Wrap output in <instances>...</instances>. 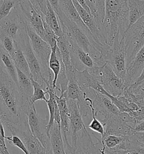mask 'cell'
I'll list each match as a JSON object with an SVG mask.
<instances>
[{
  "mask_svg": "<svg viewBox=\"0 0 144 154\" xmlns=\"http://www.w3.org/2000/svg\"><path fill=\"white\" fill-rule=\"evenodd\" d=\"M29 98L22 94L0 64V118L3 124L19 122L26 114L25 106Z\"/></svg>",
  "mask_w": 144,
  "mask_h": 154,
  "instance_id": "cell-1",
  "label": "cell"
},
{
  "mask_svg": "<svg viewBox=\"0 0 144 154\" xmlns=\"http://www.w3.org/2000/svg\"><path fill=\"white\" fill-rule=\"evenodd\" d=\"M128 28L127 0H105L103 31L108 45H112L118 34L123 36Z\"/></svg>",
  "mask_w": 144,
  "mask_h": 154,
  "instance_id": "cell-2",
  "label": "cell"
},
{
  "mask_svg": "<svg viewBox=\"0 0 144 154\" xmlns=\"http://www.w3.org/2000/svg\"><path fill=\"white\" fill-rule=\"evenodd\" d=\"M56 13L64 33L70 41L88 53L94 59L97 66L101 67L107 63L101 52L93 45L89 37L82 28L68 18L60 9Z\"/></svg>",
  "mask_w": 144,
  "mask_h": 154,
  "instance_id": "cell-3",
  "label": "cell"
},
{
  "mask_svg": "<svg viewBox=\"0 0 144 154\" xmlns=\"http://www.w3.org/2000/svg\"><path fill=\"white\" fill-rule=\"evenodd\" d=\"M4 124L12 135L18 136L22 140L29 154H47L45 147L32 132L27 114L24 115L18 122H4Z\"/></svg>",
  "mask_w": 144,
  "mask_h": 154,
  "instance_id": "cell-4",
  "label": "cell"
},
{
  "mask_svg": "<svg viewBox=\"0 0 144 154\" xmlns=\"http://www.w3.org/2000/svg\"><path fill=\"white\" fill-rule=\"evenodd\" d=\"M88 71L96 77L105 91L114 97L121 95L127 88L124 81L117 75L108 63Z\"/></svg>",
  "mask_w": 144,
  "mask_h": 154,
  "instance_id": "cell-5",
  "label": "cell"
},
{
  "mask_svg": "<svg viewBox=\"0 0 144 154\" xmlns=\"http://www.w3.org/2000/svg\"><path fill=\"white\" fill-rule=\"evenodd\" d=\"M25 111L32 132L45 147L46 153L52 154L47 128L49 119H43L40 116L36 111L35 104L32 103L30 98L27 100L25 106Z\"/></svg>",
  "mask_w": 144,
  "mask_h": 154,
  "instance_id": "cell-6",
  "label": "cell"
},
{
  "mask_svg": "<svg viewBox=\"0 0 144 154\" xmlns=\"http://www.w3.org/2000/svg\"><path fill=\"white\" fill-rule=\"evenodd\" d=\"M27 24L18 4L6 17L0 20V28L17 43L27 35Z\"/></svg>",
  "mask_w": 144,
  "mask_h": 154,
  "instance_id": "cell-7",
  "label": "cell"
},
{
  "mask_svg": "<svg viewBox=\"0 0 144 154\" xmlns=\"http://www.w3.org/2000/svg\"><path fill=\"white\" fill-rule=\"evenodd\" d=\"M27 32L32 49L40 63L42 73L45 79L48 80L49 78L52 76L49 65L52 48L28 24Z\"/></svg>",
  "mask_w": 144,
  "mask_h": 154,
  "instance_id": "cell-8",
  "label": "cell"
},
{
  "mask_svg": "<svg viewBox=\"0 0 144 154\" xmlns=\"http://www.w3.org/2000/svg\"><path fill=\"white\" fill-rule=\"evenodd\" d=\"M124 38L127 66L144 45V15L128 28Z\"/></svg>",
  "mask_w": 144,
  "mask_h": 154,
  "instance_id": "cell-9",
  "label": "cell"
},
{
  "mask_svg": "<svg viewBox=\"0 0 144 154\" xmlns=\"http://www.w3.org/2000/svg\"><path fill=\"white\" fill-rule=\"evenodd\" d=\"M108 63L112 67L117 75L121 78L124 83L127 77L126 46L124 36L118 34L112 45L111 51L108 58Z\"/></svg>",
  "mask_w": 144,
  "mask_h": 154,
  "instance_id": "cell-10",
  "label": "cell"
},
{
  "mask_svg": "<svg viewBox=\"0 0 144 154\" xmlns=\"http://www.w3.org/2000/svg\"><path fill=\"white\" fill-rule=\"evenodd\" d=\"M67 104L70 114V135L72 140L71 146L73 154H76L78 139L88 131L83 122V117L76 101L67 99Z\"/></svg>",
  "mask_w": 144,
  "mask_h": 154,
  "instance_id": "cell-11",
  "label": "cell"
},
{
  "mask_svg": "<svg viewBox=\"0 0 144 154\" xmlns=\"http://www.w3.org/2000/svg\"><path fill=\"white\" fill-rule=\"evenodd\" d=\"M18 44L21 47L27 59L31 73V78L38 82L46 91L47 80L45 79L42 73L40 63L32 49L28 34Z\"/></svg>",
  "mask_w": 144,
  "mask_h": 154,
  "instance_id": "cell-12",
  "label": "cell"
},
{
  "mask_svg": "<svg viewBox=\"0 0 144 154\" xmlns=\"http://www.w3.org/2000/svg\"><path fill=\"white\" fill-rule=\"evenodd\" d=\"M18 5L27 24L42 38L45 39V30L42 18L29 0H19Z\"/></svg>",
  "mask_w": 144,
  "mask_h": 154,
  "instance_id": "cell-13",
  "label": "cell"
},
{
  "mask_svg": "<svg viewBox=\"0 0 144 154\" xmlns=\"http://www.w3.org/2000/svg\"><path fill=\"white\" fill-rule=\"evenodd\" d=\"M73 2L82 21L91 32L96 42L100 45L108 44L101 28L92 15L82 7L77 0H73Z\"/></svg>",
  "mask_w": 144,
  "mask_h": 154,
  "instance_id": "cell-14",
  "label": "cell"
},
{
  "mask_svg": "<svg viewBox=\"0 0 144 154\" xmlns=\"http://www.w3.org/2000/svg\"><path fill=\"white\" fill-rule=\"evenodd\" d=\"M70 42V55L72 66L74 70L82 71L90 70L97 66L91 55L76 44Z\"/></svg>",
  "mask_w": 144,
  "mask_h": 154,
  "instance_id": "cell-15",
  "label": "cell"
},
{
  "mask_svg": "<svg viewBox=\"0 0 144 154\" xmlns=\"http://www.w3.org/2000/svg\"><path fill=\"white\" fill-rule=\"evenodd\" d=\"M57 103L60 113L61 131L63 136L65 151L66 154H73L72 146L69 144L68 136L70 134L69 110L67 104V99L64 95L56 96Z\"/></svg>",
  "mask_w": 144,
  "mask_h": 154,
  "instance_id": "cell-16",
  "label": "cell"
},
{
  "mask_svg": "<svg viewBox=\"0 0 144 154\" xmlns=\"http://www.w3.org/2000/svg\"><path fill=\"white\" fill-rule=\"evenodd\" d=\"M118 115H112L103 123L105 128L104 134L128 136L134 134L136 131L129 124L123 122Z\"/></svg>",
  "mask_w": 144,
  "mask_h": 154,
  "instance_id": "cell-17",
  "label": "cell"
},
{
  "mask_svg": "<svg viewBox=\"0 0 144 154\" xmlns=\"http://www.w3.org/2000/svg\"><path fill=\"white\" fill-rule=\"evenodd\" d=\"M58 5L60 9L62 10L63 13L83 30V31L85 32L89 37L93 45L96 46L97 45L96 44L98 43H96V41H94L91 32H90L89 29L87 27L85 24L82 21L73 4V0H58Z\"/></svg>",
  "mask_w": 144,
  "mask_h": 154,
  "instance_id": "cell-18",
  "label": "cell"
},
{
  "mask_svg": "<svg viewBox=\"0 0 144 154\" xmlns=\"http://www.w3.org/2000/svg\"><path fill=\"white\" fill-rule=\"evenodd\" d=\"M144 68V45L137 53L134 59L127 66V77L125 84L130 86L135 82Z\"/></svg>",
  "mask_w": 144,
  "mask_h": 154,
  "instance_id": "cell-19",
  "label": "cell"
},
{
  "mask_svg": "<svg viewBox=\"0 0 144 154\" xmlns=\"http://www.w3.org/2000/svg\"><path fill=\"white\" fill-rule=\"evenodd\" d=\"M57 45L58 47L63 63L65 67L67 74L74 71L72 66L70 55V42L67 36L64 34L57 38Z\"/></svg>",
  "mask_w": 144,
  "mask_h": 154,
  "instance_id": "cell-20",
  "label": "cell"
},
{
  "mask_svg": "<svg viewBox=\"0 0 144 154\" xmlns=\"http://www.w3.org/2000/svg\"><path fill=\"white\" fill-rule=\"evenodd\" d=\"M51 147L53 154H65L60 124L54 122L49 133Z\"/></svg>",
  "mask_w": 144,
  "mask_h": 154,
  "instance_id": "cell-21",
  "label": "cell"
},
{
  "mask_svg": "<svg viewBox=\"0 0 144 154\" xmlns=\"http://www.w3.org/2000/svg\"><path fill=\"white\" fill-rule=\"evenodd\" d=\"M63 60L61 57L60 52L59 51L57 44L52 48V51L49 60V68L54 73V79L52 81V85L54 89H57L56 82L58 79V75L61 71V68L63 65Z\"/></svg>",
  "mask_w": 144,
  "mask_h": 154,
  "instance_id": "cell-22",
  "label": "cell"
},
{
  "mask_svg": "<svg viewBox=\"0 0 144 154\" xmlns=\"http://www.w3.org/2000/svg\"><path fill=\"white\" fill-rule=\"evenodd\" d=\"M0 64L18 86V73L12 57L0 46Z\"/></svg>",
  "mask_w": 144,
  "mask_h": 154,
  "instance_id": "cell-23",
  "label": "cell"
},
{
  "mask_svg": "<svg viewBox=\"0 0 144 154\" xmlns=\"http://www.w3.org/2000/svg\"><path fill=\"white\" fill-rule=\"evenodd\" d=\"M129 11V28L144 15V1L127 0Z\"/></svg>",
  "mask_w": 144,
  "mask_h": 154,
  "instance_id": "cell-24",
  "label": "cell"
},
{
  "mask_svg": "<svg viewBox=\"0 0 144 154\" xmlns=\"http://www.w3.org/2000/svg\"><path fill=\"white\" fill-rule=\"evenodd\" d=\"M42 19L51 28L57 36H61L64 34L59 23L58 15L48 0L47 11Z\"/></svg>",
  "mask_w": 144,
  "mask_h": 154,
  "instance_id": "cell-25",
  "label": "cell"
},
{
  "mask_svg": "<svg viewBox=\"0 0 144 154\" xmlns=\"http://www.w3.org/2000/svg\"><path fill=\"white\" fill-rule=\"evenodd\" d=\"M16 44V50L12 57L14 63L17 68L20 69L29 78H31V73L27 59L26 58L21 47L17 42Z\"/></svg>",
  "mask_w": 144,
  "mask_h": 154,
  "instance_id": "cell-26",
  "label": "cell"
},
{
  "mask_svg": "<svg viewBox=\"0 0 144 154\" xmlns=\"http://www.w3.org/2000/svg\"><path fill=\"white\" fill-rule=\"evenodd\" d=\"M16 69L18 73V87L20 91L24 95L31 97L33 93V87L31 78L17 67Z\"/></svg>",
  "mask_w": 144,
  "mask_h": 154,
  "instance_id": "cell-27",
  "label": "cell"
},
{
  "mask_svg": "<svg viewBox=\"0 0 144 154\" xmlns=\"http://www.w3.org/2000/svg\"><path fill=\"white\" fill-rule=\"evenodd\" d=\"M86 100L88 102L90 108L91 109V115L92 116V120L90 122V124L87 126L88 128H90L91 130L92 131L98 133L100 134H101V138H103L105 134V128L103 124L99 120L95 114V109H94V104H93V101L92 99L87 97L86 95Z\"/></svg>",
  "mask_w": 144,
  "mask_h": 154,
  "instance_id": "cell-28",
  "label": "cell"
},
{
  "mask_svg": "<svg viewBox=\"0 0 144 154\" xmlns=\"http://www.w3.org/2000/svg\"><path fill=\"white\" fill-rule=\"evenodd\" d=\"M31 80L33 87V93L30 97V100L32 103H35V102L37 100H44L46 102L47 100L46 97V94H47V92L45 91L38 82H36L33 79L31 78Z\"/></svg>",
  "mask_w": 144,
  "mask_h": 154,
  "instance_id": "cell-29",
  "label": "cell"
},
{
  "mask_svg": "<svg viewBox=\"0 0 144 154\" xmlns=\"http://www.w3.org/2000/svg\"><path fill=\"white\" fill-rule=\"evenodd\" d=\"M19 0H0V20L9 15Z\"/></svg>",
  "mask_w": 144,
  "mask_h": 154,
  "instance_id": "cell-30",
  "label": "cell"
},
{
  "mask_svg": "<svg viewBox=\"0 0 144 154\" xmlns=\"http://www.w3.org/2000/svg\"><path fill=\"white\" fill-rule=\"evenodd\" d=\"M42 19L47 11V0H29Z\"/></svg>",
  "mask_w": 144,
  "mask_h": 154,
  "instance_id": "cell-31",
  "label": "cell"
},
{
  "mask_svg": "<svg viewBox=\"0 0 144 154\" xmlns=\"http://www.w3.org/2000/svg\"><path fill=\"white\" fill-rule=\"evenodd\" d=\"M5 139L8 140L10 145L15 147H17L19 149H21L24 154H29V152L27 149L26 146L23 143L22 140L18 136H14V135L10 137L6 136Z\"/></svg>",
  "mask_w": 144,
  "mask_h": 154,
  "instance_id": "cell-32",
  "label": "cell"
},
{
  "mask_svg": "<svg viewBox=\"0 0 144 154\" xmlns=\"http://www.w3.org/2000/svg\"><path fill=\"white\" fill-rule=\"evenodd\" d=\"M95 1H96L98 15H99L100 23L103 31L104 21V18H105V0H95Z\"/></svg>",
  "mask_w": 144,
  "mask_h": 154,
  "instance_id": "cell-33",
  "label": "cell"
},
{
  "mask_svg": "<svg viewBox=\"0 0 144 154\" xmlns=\"http://www.w3.org/2000/svg\"><path fill=\"white\" fill-rule=\"evenodd\" d=\"M85 1L87 5H88V6L90 8L91 13L92 15V16L94 17L96 21L99 24V26H100V27L103 31V29L101 26L100 20H99V15H98V10H97L96 1L95 0H85Z\"/></svg>",
  "mask_w": 144,
  "mask_h": 154,
  "instance_id": "cell-34",
  "label": "cell"
},
{
  "mask_svg": "<svg viewBox=\"0 0 144 154\" xmlns=\"http://www.w3.org/2000/svg\"><path fill=\"white\" fill-rule=\"evenodd\" d=\"M5 133L3 126V122L0 118V146L3 151L4 154H9V151L5 143Z\"/></svg>",
  "mask_w": 144,
  "mask_h": 154,
  "instance_id": "cell-35",
  "label": "cell"
},
{
  "mask_svg": "<svg viewBox=\"0 0 144 154\" xmlns=\"http://www.w3.org/2000/svg\"><path fill=\"white\" fill-rule=\"evenodd\" d=\"M132 137L139 147L144 149V131H136Z\"/></svg>",
  "mask_w": 144,
  "mask_h": 154,
  "instance_id": "cell-36",
  "label": "cell"
},
{
  "mask_svg": "<svg viewBox=\"0 0 144 154\" xmlns=\"http://www.w3.org/2000/svg\"><path fill=\"white\" fill-rule=\"evenodd\" d=\"M128 113H130L133 118H135L137 121V122L144 120V106L140 107V109L137 111H130Z\"/></svg>",
  "mask_w": 144,
  "mask_h": 154,
  "instance_id": "cell-37",
  "label": "cell"
},
{
  "mask_svg": "<svg viewBox=\"0 0 144 154\" xmlns=\"http://www.w3.org/2000/svg\"><path fill=\"white\" fill-rule=\"evenodd\" d=\"M142 82H144V68H143L142 71H141V73H140L139 76L137 77V79L136 80L134 84L137 85H139V84H142Z\"/></svg>",
  "mask_w": 144,
  "mask_h": 154,
  "instance_id": "cell-38",
  "label": "cell"
},
{
  "mask_svg": "<svg viewBox=\"0 0 144 154\" xmlns=\"http://www.w3.org/2000/svg\"><path fill=\"white\" fill-rule=\"evenodd\" d=\"M49 1L50 4L52 6V7L53 8L54 10L55 11V12H58L59 9H60V7L58 5V0H48Z\"/></svg>",
  "mask_w": 144,
  "mask_h": 154,
  "instance_id": "cell-39",
  "label": "cell"
},
{
  "mask_svg": "<svg viewBox=\"0 0 144 154\" xmlns=\"http://www.w3.org/2000/svg\"><path fill=\"white\" fill-rule=\"evenodd\" d=\"M77 1H78V3L81 5L82 7H83V8L86 11H87L89 13L91 14L90 8H89V7L88 6V5H87L85 0H77Z\"/></svg>",
  "mask_w": 144,
  "mask_h": 154,
  "instance_id": "cell-40",
  "label": "cell"
},
{
  "mask_svg": "<svg viewBox=\"0 0 144 154\" xmlns=\"http://www.w3.org/2000/svg\"><path fill=\"white\" fill-rule=\"evenodd\" d=\"M4 154V152H3V151H2V149L1 146H0V154Z\"/></svg>",
  "mask_w": 144,
  "mask_h": 154,
  "instance_id": "cell-41",
  "label": "cell"
},
{
  "mask_svg": "<svg viewBox=\"0 0 144 154\" xmlns=\"http://www.w3.org/2000/svg\"><path fill=\"white\" fill-rule=\"evenodd\" d=\"M142 84H144V82H142Z\"/></svg>",
  "mask_w": 144,
  "mask_h": 154,
  "instance_id": "cell-42",
  "label": "cell"
}]
</instances>
